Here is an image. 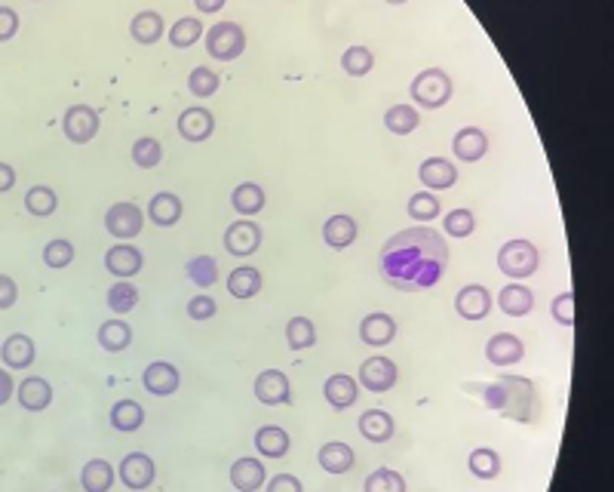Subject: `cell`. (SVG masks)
I'll return each instance as SVG.
<instances>
[{
    "label": "cell",
    "instance_id": "cell-21",
    "mask_svg": "<svg viewBox=\"0 0 614 492\" xmlns=\"http://www.w3.org/2000/svg\"><path fill=\"white\" fill-rule=\"evenodd\" d=\"M323 394H326V401H329L335 409H350L353 403H357V397H359V385H357V378H350V376H344V372H338V376L326 378Z\"/></svg>",
    "mask_w": 614,
    "mask_h": 492
},
{
    "label": "cell",
    "instance_id": "cell-48",
    "mask_svg": "<svg viewBox=\"0 0 614 492\" xmlns=\"http://www.w3.org/2000/svg\"><path fill=\"white\" fill-rule=\"evenodd\" d=\"M43 262L50 268H68L75 262V246L68 241H50L43 246Z\"/></svg>",
    "mask_w": 614,
    "mask_h": 492
},
{
    "label": "cell",
    "instance_id": "cell-7",
    "mask_svg": "<svg viewBox=\"0 0 614 492\" xmlns=\"http://www.w3.org/2000/svg\"><path fill=\"white\" fill-rule=\"evenodd\" d=\"M397 363L387 361V357H369V361L359 367V382L366 391H372V394H384V391H390L393 385H397Z\"/></svg>",
    "mask_w": 614,
    "mask_h": 492
},
{
    "label": "cell",
    "instance_id": "cell-54",
    "mask_svg": "<svg viewBox=\"0 0 614 492\" xmlns=\"http://www.w3.org/2000/svg\"><path fill=\"white\" fill-rule=\"evenodd\" d=\"M268 492H304V489H302V480H298V477L277 474V477H271Z\"/></svg>",
    "mask_w": 614,
    "mask_h": 492
},
{
    "label": "cell",
    "instance_id": "cell-36",
    "mask_svg": "<svg viewBox=\"0 0 614 492\" xmlns=\"http://www.w3.org/2000/svg\"><path fill=\"white\" fill-rule=\"evenodd\" d=\"M418 123H421V117H418V111L412 105H393L384 115V126L393 136H409V132L418 130Z\"/></svg>",
    "mask_w": 614,
    "mask_h": 492
},
{
    "label": "cell",
    "instance_id": "cell-50",
    "mask_svg": "<svg viewBox=\"0 0 614 492\" xmlns=\"http://www.w3.org/2000/svg\"><path fill=\"white\" fill-rule=\"evenodd\" d=\"M553 321L563 323L565 329L575 327V292H559L556 298H553Z\"/></svg>",
    "mask_w": 614,
    "mask_h": 492
},
{
    "label": "cell",
    "instance_id": "cell-11",
    "mask_svg": "<svg viewBox=\"0 0 614 492\" xmlns=\"http://www.w3.org/2000/svg\"><path fill=\"white\" fill-rule=\"evenodd\" d=\"M455 311L464 321H485L492 311V292L483 283H467L455 296Z\"/></svg>",
    "mask_w": 614,
    "mask_h": 492
},
{
    "label": "cell",
    "instance_id": "cell-35",
    "mask_svg": "<svg viewBox=\"0 0 614 492\" xmlns=\"http://www.w3.org/2000/svg\"><path fill=\"white\" fill-rule=\"evenodd\" d=\"M111 425H114L117 431H123V434H130V431H138L145 425L142 403H136V401H120V403H114V409H111Z\"/></svg>",
    "mask_w": 614,
    "mask_h": 492
},
{
    "label": "cell",
    "instance_id": "cell-19",
    "mask_svg": "<svg viewBox=\"0 0 614 492\" xmlns=\"http://www.w3.org/2000/svg\"><path fill=\"white\" fill-rule=\"evenodd\" d=\"M393 336H397V321H393L390 314H382V311L363 317V323H359V338H363L366 345H372V348L390 345Z\"/></svg>",
    "mask_w": 614,
    "mask_h": 492
},
{
    "label": "cell",
    "instance_id": "cell-17",
    "mask_svg": "<svg viewBox=\"0 0 614 492\" xmlns=\"http://www.w3.org/2000/svg\"><path fill=\"white\" fill-rule=\"evenodd\" d=\"M142 382H145V388H148V394L169 397V394H176V391H178V382H182V378H178V369L172 367V363L157 361V363H151V367L145 369Z\"/></svg>",
    "mask_w": 614,
    "mask_h": 492
},
{
    "label": "cell",
    "instance_id": "cell-30",
    "mask_svg": "<svg viewBox=\"0 0 614 492\" xmlns=\"http://www.w3.org/2000/svg\"><path fill=\"white\" fill-rule=\"evenodd\" d=\"M353 449L342 440H332L319 449V468L329 471V474H347L353 468Z\"/></svg>",
    "mask_w": 614,
    "mask_h": 492
},
{
    "label": "cell",
    "instance_id": "cell-29",
    "mask_svg": "<svg viewBox=\"0 0 614 492\" xmlns=\"http://www.w3.org/2000/svg\"><path fill=\"white\" fill-rule=\"evenodd\" d=\"M323 241L332 250H347V246L357 241V222L350 216H332L323 225Z\"/></svg>",
    "mask_w": 614,
    "mask_h": 492
},
{
    "label": "cell",
    "instance_id": "cell-6",
    "mask_svg": "<svg viewBox=\"0 0 614 492\" xmlns=\"http://www.w3.org/2000/svg\"><path fill=\"white\" fill-rule=\"evenodd\" d=\"M105 228H108L111 237H117L120 243L132 241V237L142 234L145 228V212L138 210L132 201H123V203H114L108 212H105Z\"/></svg>",
    "mask_w": 614,
    "mask_h": 492
},
{
    "label": "cell",
    "instance_id": "cell-9",
    "mask_svg": "<svg viewBox=\"0 0 614 492\" xmlns=\"http://www.w3.org/2000/svg\"><path fill=\"white\" fill-rule=\"evenodd\" d=\"M65 136L71 139L75 145H86L96 139L98 132V115L90 108V105H75V108L65 111Z\"/></svg>",
    "mask_w": 614,
    "mask_h": 492
},
{
    "label": "cell",
    "instance_id": "cell-31",
    "mask_svg": "<svg viewBox=\"0 0 614 492\" xmlns=\"http://www.w3.org/2000/svg\"><path fill=\"white\" fill-rule=\"evenodd\" d=\"M231 203H233V210H237L243 218H252L256 212L264 210V191H262V185H256V182L237 185V188H233V194H231Z\"/></svg>",
    "mask_w": 614,
    "mask_h": 492
},
{
    "label": "cell",
    "instance_id": "cell-1",
    "mask_svg": "<svg viewBox=\"0 0 614 492\" xmlns=\"http://www.w3.org/2000/svg\"><path fill=\"white\" fill-rule=\"evenodd\" d=\"M449 246L433 228H405L382 250V277L399 292H424L443 281Z\"/></svg>",
    "mask_w": 614,
    "mask_h": 492
},
{
    "label": "cell",
    "instance_id": "cell-28",
    "mask_svg": "<svg viewBox=\"0 0 614 492\" xmlns=\"http://www.w3.org/2000/svg\"><path fill=\"white\" fill-rule=\"evenodd\" d=\"M130 35H132V41L142 44V46L157 44L160 37H163V19H160V12L142 10V12H138V16L130 22Z\"/></svg>",
    "mask_w": 614,
    "mask_h": 492
},
{
    "label": "cell",
    "instance_id": "cell-10",
    "mask_svg": "<svg viewBox=\"0 0 614 492\" xmlns=\"http://www.w3.org/2000/svg\"><path fill=\"white\" fill-rule=\"evenodd\" d=\"M485 357H489L492 367H513V363H519L525 357V345L513 332H498V336H492L485 342Z\"/></svg>",
    "mask_w": 614,
    "mask_h": 492
},
{
    "label": "cell",
    "instance_id": "cell-34",
    "mask_svg": "<svg viewBox=\"0 0 614 492\" xmlns=\"http://www.w3.org/2000/svg\"><path fill=\"white\" fill-rule=\"evenodd\" d=\"M130 342H132V329L126 321H105L102 327H98V345H102L105 351H111V354L126 351Z\"/></svg>",
    "mask_w": 614,
    "mask_h": 492
},
{
    "label": "cell",
    "instance_id": "cell-4",
    "mask_svg": "<svg viewBox=\"0 0 614 492\" xmlns=\"http://www.w3.org/2000/svg\"><path fill=\"white\" fill-rule=\"evenodd\" d=\"M409 92L415 99V105H421L427 111H437L452 99V77L443 68H427L412 81Z\"/></svg>",
    "mask_w": 614,
    "mask_h": 492
},
{
    "label": "cell",
    "instance_id": "cell-22",
    "mask_svg": "<svg viewBox=\"0 0 614 492\" xmlns=\"http://www.w3.org/2000/svg\"><path fill=\"white\" fill-rule=\"evenodd\" d=\"M393 431H397V425H393L390 412L366 409L363 416H359V434H363L369 443H387L393 437Z\"/></svg>",
    "mask_w": 614,
    "mask_h": 492
},
{
    "label": "cell",
    "instance_id": "cell-53",
    "mask_svg": "<svg viewBox=\"0 0 614 492\" xmlns=\"http://www.w3.org/2000/svg\"><path fill=\"white\" fill-rule=\"evenodd\" d=\"M16 298H19L16 281H12V277H6V274H0V311L12 308V305H16Z\"/></svg>",
    "mask_w": 614,
    "mask_h": 492
},
{
    "label": "cell",
    "instance_id": "cell-37",
    "mask_svg": "<svg viewBox=\"0 0 614 492\" xmlns=\"http://www.w3.org/2000/svg\"><path fill=\"white\" fill-rule=\"evenodd\" d=\"M470 474L479 477V480H495V477L500 474V456L495 449L489 447H479L470 452Z\"/></svg>",
    "mask_w": 614,
    "mask_h": 492
},
{
    "label": "cell",
    "instance_id": "cell-41",
    "mask_svg": "<svg viewBox=\"0 0 614 492\" xmlns=\"http://www.w3.org/2000/svg\"><path fill=\"white\" fill-rule=\"evenodd\" d=\"M56 191L46 188V185H35V188H28V194H25V210L31 212V216H52L56 212Z\"/></svg>",
    "mask_w": 614,
    "mask_h": 492
},
{
    "label": "cell",
    "instance_id": "cell-38",
    "mask_svg": "<svg viewBox=\"0 0 614 492\" xmlns=\"http://www.w3.org/2000/svg\"><path fill=\"white\" fill-rule=\"evenodd\" d=\"M286 342H289L292 351H304V348H311V345H317V327H313V321H307V317H292V321L286 323Z\"/></svg>",
    "mask_w": 614,
    "mask_h": 492
},
{
    "label": "cell",
    "instance_id": "cell-5",
    "mask_svg": "<svg viewBox=\"0 0 614 492\" xmlns=\"http://www.w3.org/2000/svg\"><path fill=\"white\" fill-rule=\"evenodd\" d=\"M206 50L218 62H233L246 50V31L237 22H218L206 31Z\"/></svg>",
    "mask_w": 614,
    "mask_h": 492
},
{
    "label": "cell",
    "instance_id": "cell-43",
    "mask_svg": "<svg viewBox=\"0 0 614 492\" xmlns=\"http://www.w3.org/2000/svg\"><path fill=\"white\" fill-rule=\"evenodd\" d=\"M366 492H405V480L399 471L393 468H378L366 477Z\"/></svg>",
    "mask_w": 614,
    "mask_h": 492
},
{
    "label": "cell",
    "instance_id": "cell-55",
    "mask_svg": "<svg viewBox=\"0 0 614 492\" xmlns=\"http://www.w3.org/2000/svg\"><path fill=\"white\" fill-rule=\"evenodd\" d=\"M12 388H16V385H12V376L6 369H0V407L12 397Z\"/></svg>",
    "mask_w": 614,
    "mask_h": 492
},
{
    "label": "cell",
    "instance_id": "cell-32",
    "mask_svg": "<svg viewBox=\"0 0 614 492\" xmlns=\"http://www.w3.org/2000/svg\"><path fill=\"white\" fill-rule=\"evenodd\" d=\"M80 483H83L86 492H108L114 487V468L105 458H92V462H86Z\"/></svg>",
    "mask_w": 614,
    "mask_h": 492
},
{
    "label": "cell",
    "instance_id": "cell-47",
    "mask_svg": "<svg viewBox=\"0 0 614 492\" xmlns=\"http://www.w3.org/2000/svg\"><path fill=\"white\" fill-rule=\"evenodd\" d=\"M409 216L415 222H430V218L439 216V197H433L430 191H418L415 197H409Z\"/></svg>",
    "mask_w": 614,
    "mask_h": 492
},
{
    "label": "cell",
    "instance_id": "cell-15",
    "mask_svg": "<svg viewBox=\"0 0 614 492\" xmlns=\"http://www.w3.org/2000/svg\"><path fill=\"white\" fill-rule=\"evenodd\" d=\"M452 151H455L458 161L476 163V161H483L485 151H489V136H485L479 126H464V130H458L455 139H452Z\"/></svg>",
    "mask_w": 614,
    "mask_h": 492
},
{
    "label": "cell",
    "instance_id": "cell-8",
    "mask_svg": "<svg viewBox=\"0 0 614 492\" xmlns=\"http://www.w3.org/2000/svg\"><path fill=\"white\" fill-rule=\"evenodd\" d=\"M258 246H262V228H258L256 222H249V218L233 222L228 225V231H224V250H228L231 256L246 258V256H252V252H258Z\"/></svg>",
    "mask_w": 614,
    "mask_h": 492
},
{
    "label": "cell",
    "instance_id": "cell-18",
    "mask_svg": "<svg viewBox=\"0 0 614 492\" xmlns=\"http://www.w3.org/2000/svg\"><path fill=\"white\" fill-rule=\"evenodd\" d=\"M418 176H421L424 188H430V191H445L458 182L455 163L445 161V157H427L421 163V170H418Z\"/></svg>",
    "mask_w": 614,
    "mask_h": 492
},
{
    "label": "cell",
    "instance_id": "cell-3",
    "mask_svg": "<svg viewBox=\"0 0 614 492\" xmlns=\"http://www.w3.org/2000/svg\"><path fill=\"white\" fill-rule=\"evenodd\" d=\"M540 265V252L531 241H510L500 246L498 252V271L513 281H523V277H531Z\"/></svg>",
    "mask_w": 614,
    "mask_h": 492
},
{
    "label": "cell",
    "instance_id": "cell-27",
    "mask_svg": "<svg viewBox=\"0 0 614 492\" xmlns=\"http://www.w3.org/2000/svg\"><path fill=\"white\" fill-rule=\"evenodd\" d=\"M292 440L279 425H264V428L256 431V449L262 452L264 458H283L289 452Z\"/></svg>",
    "mask_w": 614,
    "mask_h": 492
},
{
    "label": "cell",
    "instance_id": "cell-20",
    "mask_svg": "<svg viewBox=\"0 0 614 492\" xmlns=\"http://www.w3.org/2000/svg\"><path fill=\"white\" fill-rule=\"evenodd\" d=\"M35 342L25 332H12L4 342V348H0V357H4V363L10 369H28L35 363Z\"/></svg>",
    "mask_w": 614,
    "mask_h": 492
},
{
    "label": "cell",
    "instance_id": "cell-23",
    "mask_svg": "<svg viewBox=\"0 0 614 492\" xmlns=\"http://www.w3.org/2000/svg\"><path fill=\"white\" fill-rule=\"evenodd\" d=\"M498 308L504 311L507 317H525L535 308V296H531V290L523 287V283H507V287L498 292Z\"/></svg>",
    "mask_w": 614,
    "mask_h": 492
},
{
    "label": "cell",
    "instance_id": "cell-26",
    "mask_svg": "<svg viewBox=\"0 0 614 492\" xmlns=\"http://www.w3.org/2000/svg\"><path fill=\"white\" fill-rule=\"evenodd\" d=\"M148 216H151L154 225H160V228H169V225H176L178 218H182V197L172 194V191H160L157 197H151Z\"/></svg>",
    "mask_w": 614,
    "mask_h": 492
},
{
    "label": "cell",
    "instance_id": "cell-12",
    "mask_svg": "<svg viewBox=\"0 0 614 492\" xmlns=\"http://www.w3.org/2000/svg\"><path fill=\"white\" fill-rule=\"evenodd\" d=\"M256 397L264 403V407H283V403L292 401V388L286 372L279 369H264L262 376L256 378Z\"/></svg>",
    "mask_w": 614,
    "mask_h": 492
},
{
    "label": "cell",
    "instance_id": "cell-45",
    "mask_svg": "<svg viewBox=\"0 0 614 492\" xmlns=\"http://www.w3.org/2000/svg\"><path fill=\"white\" fill-rule=\"evenodd\" d=\"M188 277L197 287H212V283L218 281V262L212 256H197L188 262Z\"/></svg>",
    "mask_w": 614,
    "mask_h": 492
},
{
    "label": "cell",
    "instance_id": "cell-16",
    "mask_svg": "<svg viewBox=\"0 0 614 492\" xmlns=\"http://www.w3.org/2000/svg\"><path fill=\"white\" fill-rule=\"evenodd\" d=\"M154 462L151 456H145V452H130V456L123 458V464H120V480H123V487L130 489H148L154 483Z\"/></svg>",
    "mask_w": 614,
    "mask_h": 492
},
{
    "label": "cell",
    "instance_id": "cell-42",
    "mask_svg": "<svg viewBox=\"0 0 614 492\" xmlns=\"http://www.w3.org/2000/svg\"><path fill=\"white\" fill-rule=\"evenodd\" d=\"M136 305H138V290L132 287L130 281H117L114 287L108 290V308L114 311V314H130Z\"/></svg>",
    "mask_w": 614,
    "mask_h": 492
},
{
    "label": "cell",
    "instance_id": "cell-25",
    "mask_svg": "<svg viewBox=\"0 0 614 492\" xmlns=\"http://www.w3.org/2000/svg\"><path fill=\"white\" fill-rule=\"evenodd\" d=\"M19 403H22V409H28V412H43L52 403L50 382L40 376L25 378V382L19 385Z\"/></svg>",
    "mask_w": 614,
    "mask_h": 492
},
{
    "label": "cell",
    "instance_id": "cell-40",
    "mask_svg": "<svg viewBox=\"0 0 614 492\" xmlns=\"http://www.w3.org/2000/svg\"><path fill=\"white\" fill-rule=\"evenodd\" d=\"M372 65H375V52H372L369 46H350L342 56V68H344V75H350V77L369 75Z\"/></svg>",
    "mask_w": 614,
    "mask_h": 492
},
{
    "label": "cell",
    "instance_id": "cell-14",
    "mask_svg": "<svg viewBox=\"0 0 614 492\" xmlns=\"http://www.w3.org/2000/svg\"><path fill=\"white\" fill-rule=\"evenodd\" d=\"M142 265H145L142 252H138L136 246H130V243H117V246H111V250L105 252V268H108L114 277H120V281H130V277H136L138 271H142Z\"/></svg>",
    "mask_w": 614,
    "mask_h": 492
},
{
    "label": "cell",
    "instance_id": "cell-56",
    "mask_svg": "<svg viewBox=\"0 0 614 492\" xmlns=\"http://www.w3.org/2000/svg\"><path fill=\"white\" fill-rule=\"evenodd\" d=\"M224 4H228V0H193V6H197L200 12H206V16H212V12H218Z\"/></svg>",
    "mask_w": 614,
    "mask_h": 492
},
{
    "label": "cell",
    "instance_id": "cell-58",
    "mask_svg": "<svg viewBox=\"0 0 614 492\" xmlns=\"http://www.w3.org/2000/svg\"><path fill=\"white\" fill-rule=\"evenodd\" d=\"M387 4H393V6H399V4H405V0H387Z\"/></svg>",
    "mask_w": 614,
    "mask_h": 492
},
{
    "label": "cell",
    "instance_id": "cell-39",
    "mask_svg": "<svg viewBox=\"0 0 614 492\" xmlns=\"http://www.w3.org/2000/svg\"><path fill=\"white\" fill-rule=\"evenodd\" d=\"M203 37V22L200 19H193V16H185V19H178L176 25H172V31H169V44L176 46V50H188V46H193Z\"/></svg>",
    "mask_w": 614,
    "mask_h": 492
},
{
    "label": "cell",
    "instance_id": "cell-33",
    "mask_svg": "<svg viewBox=\"0 0 614 492\" xmlns=\"http://www.w3.org/2000/svg\"><path fill=\"white\" fill-rule=\"evenodd\" d=\"M262 290V274L258 268H249V265H240V268L231 271L228 277V292L233 298H252Z\"/></svg>",
    "mask_w": 614,
    "mask_h": 492
},
{
    "label": "cell",
    "instance_id": "cell-2",
    "mask_svg": "<svg viewBox=\"0 0 614 492\" xmlns=\"http://www.w3.org/2000/svg\"><path fill=\"white\" fill-rule=\"evenodd\" d=\"M464 391H476V397H483L485 407L504 412L513 422H531V416H535V385L529 378L500 376L495 382L464 385Z\"/></svg>",
    "mask_w": 614,
    "mask_h": 492
},
{
    "label": "cell",
    "instance_id": "cell-52",
    "mask_svg": "<svg viewBox=\"0 0 614 492\" xmlns=\"http://www.w3.org/2000/svg\"><path fill=\"white\" fill-rule=\"evenodd\" d=\"M19 31V16L12 6H0V44L10 41L12 35Z\"/></svg>",
    "mask_w": 614,
    "mask_h": 492
},
{
    "label": "cell",
    "instance_id": "cell-51",
    "mask_svg": "<svg viewBox=\"0 0 614 492\" xmlns=\"http://www.w3.org/2000/svg\"><path fill=\"white\" fill-rule=\"evenodd\" d=\"M216 311H218V305H216V298H209V296H193L188 302L191 321H212Z\"/></svg>",
    "mask_w": 614,
    "mask_h": 492
},
{
    "label": "cell",
    "instance_id": "cell-57",
    "mask_svg": "<svg viewBox=\"0 0 614 492\" xmlns=\"http://www.w3.org/2000/svg\"><path fill=\"white\" fill-rule=\"evenodd\" d=\"M12 185H16V172H12V166L0 163V191H10Z\"/></svg>",
    "mask_w": 614,
    "mask_h": 492
},
{
    "label": "cell",
    "instance_id": "cell-49",
    "mask_svg": "<svg viewBox=\"0 0 614 492\" xmlns=\"http://www.w3.org/2000/svg\"><path fill=\"white\" fill-rule=\"evenodd\" d=\"M188 90L193 92L197 99H206L218 90V75L209 68H193L188 75Z\"/></svg>",
    "mask_w": 614,
    "mask_h": 492
},
{
    "label": "cell",
    "instance_id": "cell-46",
    "mask_svg": "<svg viewBox=\"0 0 614 492\" xmlns=\"http://www.w3.org/2000/svg\"><path fill=\"white\" fill-rule=\"evenodd\" d=\"M132 161H136V166H142V170H154V166L163 161V148H160L157 139L142 136L132 145Z\"/></svg>",
    "mask_w": 614,
    "mask_h": 492
},
{
    "label": "cell",
    "instance_id": "cell-24",
    "mask_svg": "<svg viewBox=\"0 0 614 492\" xmlns=\"http://www.w3.org/2000/svg\"><path fill=\"white\" fill-rule=\"evenodd\" d=\"M231 483H233V489H240V492H256V489H262V483H264V464L258 462V458H237L233 462V468H231Z\"/></svg>",
    "mask_w": 614,
    "mask_h": 492
},
{
    "label": "cell",
    "instance_id": "cell-13",
    "mask_svg": "<svg viewBox=\"0 0 614 492\" xmlns=\"http://www.w3.org/2000/svg\"><path fill=\"white\" fill-rule=\"evenodd\" d=\"M176 126H178V136H182L185 142H206V139L216 132V117L206 108H200V105H193V108H185L182 115H178Z\"/></svg>",
    "mask_w": 614,
    "mask_h": 492
},
{
    "label": "cell",
    "instance_id": "cell-44",
    "mask_svg": "<svg viewBox=\"0 0 614 492\" xmlns=\"http://www.w3.org/2000/svg\"><path fill=\"white\" fill-rule=\"evenodd\" d=\"M473 228H476V218H473L470 210H452V212H445L443 231L449 237H455V241H464V237L473 234Z\"/></svg>",
    "mask_w": 614,
    "mask_h": 492
}]
</instances>
